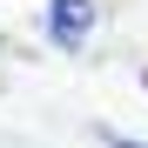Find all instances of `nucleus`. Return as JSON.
<instances>
[{
    "label": "nucleus",
    "mask_w": 148,
    "mask_h": 148,
    "mask_svg": "<svg viewBox=\"0 0 148 148\" xmlns=\"http://www.w3.org/2000/svg\"><path fill=\"white\" fill-rule=\"evenodd\" d=\"M47 27H54L61 47H81L88 27H94V0H54V7H47Z\"/></svg>",
    "instance_id": "nucleus-1"
},
{
    "label": "nucleus",
    "mask_w": 148,
    "mask_h": 148,
    "mask_svg": "<svg viewBox=\"0 0 148 148\" xmlns=\"http://www.w3.org/2000/svg\"><path fill=\"white\" fill-rule=\"evenodd\" d=\"M108 141H114V135H108ZM114 148H148V141H114Z\"/></svg>",
    "instance_id": "nucleus-2"
}]
</instances>
